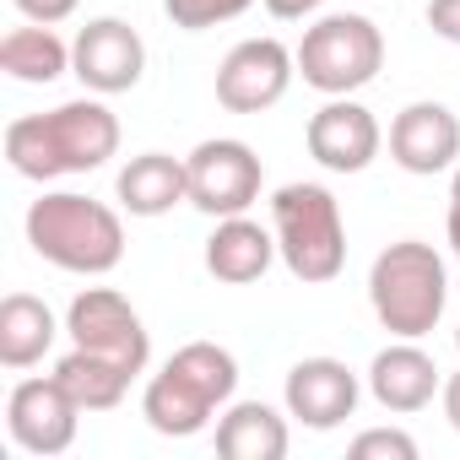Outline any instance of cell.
<instances>
[{
  "mask_svg": "<svg viewBox=\"0 0 460 460\" xmlns=\"http://www.w3.org/2000/svg\"><path fill=\"white\" fill-rule=\"evenodd\" d=\"M368 304H374V320L390 331V336H406V341H422L438 331L444 320V304H449V266L433 244L422 239H395L374 255L368 266Z\"/></svg>",
  "mask_w": 460,
  "mask_h": 460,
  "instance_id": "277c9868",
  "label": "cell"
},
{
  "mask_svg": "<svg viewBox=\"0 0 460 460\" xmlns=\"http://www.w3.org/2000/svg\"><path fill=\"white\" fill-rule=\"evenodd\" d=\"M55 379L76 395L82 411H114V406L130 395V374H125L119 363L87 352V347H71V352L55 363Z\"/></svg>",
  "mask_w": 460,
  "mask_h": 460,
  "instance_id": "44dd1931",
  "label": "cell"
},
{
  "mask_svg": "<svg viewBox=\"0 0 460 460\" xmlns=\"http://www.w3.org/2000/svg\"><path fill=\"white\" fill-rule=\"evenodd\" d=\"M358 401H363V385L341 358H298L282 379L288 417L314 428V433H331L347 417H358Z\"/></svg>",
  "mask_w": 460,
  "mask_h": 460,
  "instance_id": "4fadbf2b",
  "label": "cell"
},
{
  "mask_svg": "<svg viewBox=\"0 0 460 460\" xmlns=\"http://www.w3.org/2000/svg\"><path fill=\"white\" fill-rule=\"evenodd\" d=\"M71 76L87 93H98V98L130 93L146 76V44H141V33L125 17H93L71 39Z\"/></svg>",
  "mask_w": 460,
  "mask_h": 460,
  "instance_id": "8fae6325",
  "label": "cell"
},
{
  "mask_svg": "<svg viewBox=\"0 0 460 460\" xmlns=\"http://www.w3.org/2000/svg\"><path fill=\"white\" fill-rule=\"evenodd\" d=\"M0 71L12 82H28V87H49L71 71V44L44 22H22L0 39Z\"/></svg>",
  "mask_w": 460,
  "mask_h": 460,
  "instance_id": "ffe728a7",
  "label": "cell"
},
{
  "mask_svg": "<svg viewBox=\"0 0 460 460\" xmlns=\"http://www.w3.org/2000/svg\"><path fill=\"white\" fill-rule=\"evenodd\" d=\"M28 244L39 261L71 277H109L125 261V222L114 206L82 190H44L28 206Z\"/></svg>",
  "mask_w": 460,
  "mask_h": 460,
  "instance_id": "3957f363",
  "label": "cell"
},
{
  "mask_svg": "<svg viewBox=\"0 0 460 460\" xmlns=\"http://www.w3.org/2000/svg\"><path fill=\"white\" fill-rule=\"evenodd\" d=\"M390 163L401 173L433 179L460 163V119L438 98H417L390 119Z\"/></svg>",
  "mask_w": 460,
  "mask_h": 460,
  "instance_id": "5bb4252c",
  "label": "cell"
},
{
  "mask_svg": "<svg viewBox=\"0 0 460 460\" xmlns=\"http://www.w3.org/2000/svg\"><path fill=\"white\" fill-rule=\"evenodd\" d=\"M114 195H119V206H125L130 217H146V222H152V217H168L173 206L190 200V168H184V157L141 152V157H130V163L119 168Z\"/></svg>",
  "mask_w": 460,
  "mask_h": 460,
  "instance_id": "e0dca14e",
  "label": "cell"
},
{
  "mask_svg": "<svg viewBox=\"0 0 460 460\" xmlns=\"http://www.w3.org/2000/svg\"><path fill=\"white\" fill-rule=\"evenodd\" d=\"M66 336H71V347H87V352L119 363L130 379L146 374V363H152V331L136 314V304L114 288H82L66 309Z\"/></svg>",
  "mask_w": 460,
  "mask_h": 460,
  "instance_id": "52a82bcc",
  "label": "cell"
},
{
  "mask_svg": "<svg viewBox=\"0 0 460 460\" xmlns=\"http://www.w3.org/2000/svg\"><path fill=\"white\" fill-rule=\"evenodd\" d=\"M444 234H449V250L460 261V200H449V217H444Z\"/></svg>",
  "mask_w": 460,
  "mask_h": 460,
  "instance_id": "83f0119b",
  "label": "cell"
},
{
  "mask_svg": "<svg viewBox=\"0 0 460 460\" xmlns=\"http://www.w3.org/2000/svg\"><path fill=\"white\" fill-rule=\"evenodd\" d=\"M76 428H82V406L76 395L55 379V374H33V379H17L12 395H6V433L22 455H66L76 444Z\"/></svg>",
  "mask_w": 460,
  "mask_h": 460,
  "instance_id": "30bf717a",
  "label": "cell"
},
{
  "mask_svg": "<svg viewBox=\"0 0 460 460\" xmlns=\"http://www.w3.org/2000/svg\"><path fill=\"white\" fill-rule=\"evenodd\" d=\"M352 460H417V438L406 428H363L347 444Z\"/></svg>",
  "mask_w": 460,
  "mask_h": 460,
  "instance_id": "603a6c76",
  "label": "cell"
},
{
  "mask_svg": "<svg viewBox=\"0 0 460 460\" xmlns=\"http://www.w3.org/2000/svg\"><path fill=\"white\" fill-rule=\"evenodd\" d=\"M239 390V358L217 341H184L141 390V417L163 438L206 433Z\"/></svg>",
  "mask_w": 460,
  "mask_h": 460,
  "instance_id": "7a4b0ae2",
  "label": "cell"
},
{
  "mask_svg": "<svg viewBox=\"0 0 460 460\" xmlns=\"http://www.w3.org/2000/svg\"><path fill=\"white\" fill-rule=\"evenodd\" d=\"M271 261H282L271 227H261L250 211L217 217L211 239H206V271H211L222 288H250V282H261V277L271 271Z\"/></svg>",
  "mask_w": 460,
  "mask_h": 460,
  "instance_id": "2e32d148",
  "label": "cell"
},
{
  "mask_svg": "<svg viewBox=\"0 0 460 460\" xmlns=\"http://www.w3.org/2000/svg\"><path fill=\"white\" fill-rule=\"evenodd\" d=\"M304 146L325 173H363L379 157L385 130L374 109H363L358 98H325L304 125Z\"/></svg>",
  "mask_w": 460,
  "mask_h": 460,
  "instance_id": "7c38bea8",
  "label": "cell"
},
{
  "mask_svg": "<svg viewBox=\"0 0 460 460\" xmlns=\"http://www.w3.org/2000/svg\"><path fill=\"white\" fill-rule=\"evenodd\" d=\"M271 234H277V255L282 266L304 282V288H325L341 277L347 266V222H341V200L325 184L293 179L271 195Z\"/></svg>",
  "mask_w": 460,
  "mask_h": 460,
  "instance_id": "5b68a950",
  "label": "cell"
},
{
  "mask_svg": "<svg viewBox=\"0 0 460 460\" xmlns=\"http://www.w3.org/2000/svg\"><path fill=\"white\" fill-rule=\"evenodd\" d=\"M298 76V55L282 39H244L217 66V103L227 114H266L288 98Z\"/></svg>",
  "mask_w": 460,
  "mask_h": 460,
  "instance_id": "9c48e42d",
  "label": "cell"
},
{
  "mask_svg": "<svg viewBox=\"0 0 460 460\" xmlns=\"http://www.w3.org/2000/svg\"><path fill=\"white\" fill-rule=\"evenodd\" d=\"M55 336H60V320H55V309L44 298L6 293V304H0V363H6L12 374L44 363L49 347H55Z\"/></svg>",
  "mask_w": 460,
  "mask_h": 460,
  "instance_id": "d6986e66",
  "label": "cell"
},
{
  "mask_svg": "<svg viewBox=\"0 0 460 460\" xmlns=\"http://www.w3.org/2000/svg\"><path fill=\"white\" fill-rule=\"evenodd\" d=\"M293 55H298L304 87H314L325 98H352L385 71V33L363 12H331L304 28Z\"/></svg>",
  "mask_w": 460,
  "mask_h": 460,
  "instance_id": "8992f818",
  "label": "cell"
},
{
  "mask_svg": "<svg viewBox=\"0 0 460 460\" xmlns=\"http://www.w3.org/2000/svg\"><path fill=\"white\" fill-rule=\"evenodd\" d=\"M438 406H444V417H449V428L460 433V368L444 379V390H438Z\"/></svg>",
  "mask_w": 460,
  "mask_h": 460,
  "instance_id": "4316f807",
  "label": "cell"
},
{
  "mask_svg": "<svg viewBox=\"0 0 460 460\" xmlns=\"http://www.w3.org/2000/svg\"><path fill=\"white\" fill-rule=\"evenodd\" d=\"M428 28L444 44H460V0H428Z\"/></svg>",
  "mask_w": 460,
  "mask_h": 460,
  "instance_id": "d4e9b609",
  "label": "cell"
},
{
  "mask_svg": "<svg viewBox=\"0 0 460 460\" xmlns=\"http://www.w3.org/2000/svg\"><path fill=\"white\" fill-rule=\"evenodd\" d=\"M190 206L206 211V217H239L261 200V184H266V168L255 157L250 141L239 136H211L200 141L190 157Z\"/></svg>",
  "mask_w": 460,
  "mask_h": 460,
  "instance_id": "ba28073f",
  "label": "cell"
},
{
  "mask_svg": "<svg viewBox=\"0 0 460 460\" xmlns=\"http://www.w3.org/2000/svg\"><path fill=\"white\" fill-rule=\"evenodd\" d=\"M119 152V119L114 109L93 98H71L49 114H22L6 125V163L12 173L49 184L66 173H93Z\"/></svg>",
  "mask_w": 460,
  "mask_h": 460,
  "instance_id": "6da1fadb",
  "label": "cell"
},
{
  "mask_svg": "<svg viewBox=\"0 0 460 460\" xmlns=\"http://www.w3.org/2000/svg\"><path fill=\"white\" fill-rule=\"evenodd\" d=\"M255 6V0H163V12L173 28L184 33H206V28H222V22H234Z\"/></svg>",
  "mask_w": 460,
  "mask_h": 460,
  "instance_id": "7402d4cb",
  "label": "cell"
},
{
  "mask_svg": "<svg viewBox=\"0 0 460 460\" xmlns=\"http://www.w3.org/2000/svg\"><path fill=\"white\" fill-rule=\"evenodd\" d=\"M438 390H444V374H438L433 352H422L406 336H395L390 347H379L374 363H368V395L385 411H395V417H411V411L433 406Z\"/></svg>",
  "mask_w": 460,
  "mask_h": 460,
  "instance_id": "9a60e30c",
  "label": "cell"
},
{
  "mask_svg": "<svg viewBox=\"0 0 460 460\" xmlns=\"http://www.w3.org/2000/svg\"><path fill=\"white\" fill-rule=\"evenodd\" d=\"M455 347H460V325H455Z\"/></svg>",
  "mask_w": 460,
  "mask_h": 460,
  "instance_id": "f546056e",
  "label": "cell"
},
{
  "mask_svg": "<svg viewBox=\"0 0 460 460\" xmlns=\"http://www.w3.org/2000/svg\"><path fill=\"white\" fill-rule=\"evenodd\" d=\"M449 200H460V163H455V179H449Z\"/></svg>",
  "mask_w": 460,
  "mask_h": 460,
  "instance_id": "f1b7e54d",
  "label": "cell"
},
{
  "mask_svg": "<svg viewBox=\"0 0 460 460\" xmlns=\"http://www.w3.org/2000/svg\"><path fill=\"white\" fill-rule=\"evenodd\" d=\"M211 438H217L222 460H282L293 444L288 417L266 401H227Z\"/></svg>",
  "mask_w": 460,
  "mask_h": 460,
  "instance_id": "ac0fdd59",
  "label": "cell"
},
{
  "mask_svg": "<svg viewBox=\"0 0 460 460\" xmlns=\"http://www.w3.org/2000/svg\"><path fill=\"white\" fill-rule=\"evenodd\" d=\"M12 6L22 12V22H44V28H60L66 17H76L82 0H12Z\"/></svg>",
  "mask_w": 460,
  "mask_h": 460,
  "instance_id": "cb8c5ba5",
  "label": "cell"
},
{
  "mask_svg": "<svg viewBox=\"0 0 460 460\" xmlns=\"http://www.w3.org/2000/svg\"><path fill=\"white\" fill-rule=\"evenodd\" d=\"M261 6H266L277 22H314L325 0H261Z\"/></svg>",
  "mask_w": 460,
  "mask_h": 460,
  "instance_id": "484cf974",
  "label": "cell"
}]
</instances>
